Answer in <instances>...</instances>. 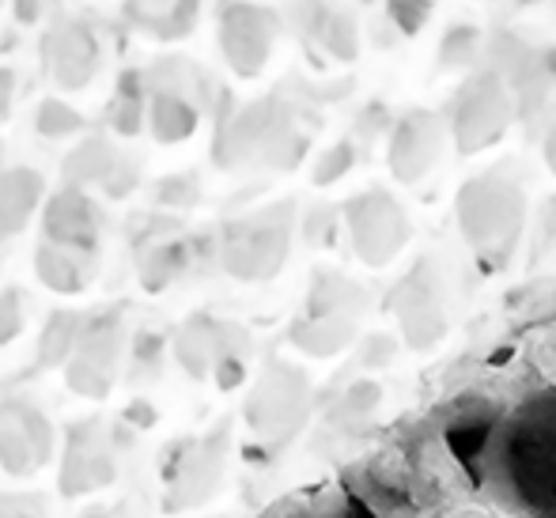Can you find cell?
I'll return each instance as SVG.
<instances>
[{"label":"cell","instance_id":"21","mask_svg":"<svg viewBox=\"0 0 556 518\" xmlns=\"http://www.w3.org/2000/svg\"><path fill=\"white\" fill-rule=\"evenodd\" d=\"M91 518H103V515H91Z\"/></svg>","mask_w":556,"mask_h":518},{"label":"cell","instance_id":"2","mask_svg":"<svg viewBox=\"0 0 556 518\" xmlns=\"http://www.w3.org/2000/svg\"><path fill=\"white\" fill-rule=\"evenodd\" d=\"M511 84L496 68H484L469 84H462L451 114L454 140H458L462 152H481V148L496 144L511 125Z\"/></svg>","mask_w":556,"mask_h":518},{"label":"cell","instance_id":"10","mask_svg":"<svg viewBox=\"0 0 556 518\" xmlns=\"http://www.w3.org/2000/svg\"><path fill=\"white\" fill-rule=\"evenodd\" d=\"M318 38H323L326 50H330L333 58L352 61L359 53V30H356V20H352L349 12H330V15H326L323 27H318Z\"/></svg>","mask_w":556,"mask_h":518},{"label":"cell","instance_id":"8","mask_svg":"<svg viewBox=\"0 0 556 518\" xmlns=\"http://www.w3.org/2000/svg\"><path fill=\"white\" fill-rule=\"evenodd\" d=\"M46 227H50V239L61 242V247H76L88 250L96 242V212H91L88 201L80 193H65L50 205V216H46Z\"/></svg>","mask_w":556,"mask_h":518},{"label":"cell","instance_id":"6","mask_svg":"<svg viewBox=\"0 0 556 518\" xmlns=\"http://www.w3.org/2000/svg\"><path fill=\"white\" fill-rule=\"evenodd\" d=\"M273 35H277V23H273L269 12L262 8H231L227 15V30H224V42L227 53H231V65L239 73H257L269 58V46Z\"/></svg>","mask_w":556,"mask_h":518},{"label":"cell","instance_id":"9","mask_svg":"<svg viewBox=\"0 0 556 518\" xmlns=\"http://www.w3.org/2000/svg\"><path fill=\"white\" fill-rule=\"evenodd\" d=\"M38 182L30 175H8L0 178V235L15 231L23 224V216L35 205Z\"/></svg>","mask_w":556,"mask_h":518},{"label":"cell","instance_id":"19","mask_svg":"<svg viewBox=\"0 0 556 518\" xmlns=\"http://www.w3.org/2000/svg\"><path fill=\"white\" fill-rule=\"evenodd\" d=\"M538 65H542V76L549 84H556V50H545L542 58H538Z\"/></svg>","mask_w":556,"mask_h":518},{"label":"cell","instance_id":"12","mask_svg":"<svg viewBox=\"0 0 556 518\" xmlns=\"http://www.w3.org/2000/svg\"><path fill=\"white\" fill-rule=\"evenodd\" d=\"M38 273H42L46 285L58 288V292H76L80 280H84L80 265H76L68 254H58V250H42V257H38Z\"/></svg>","mask_w":556,"mask_h":518},{"label":"cell","instance_id":"5","mask_svg":"<svg viewBox=\"0 0 556 518\" xmlns=\"http://www.w3.org/2000/svg\"><path fill=\"white\" fill-rule=\"evenodd\" d=\"M352 224H356V242L367 262H387L405 242V219L397 216L394 201L387 193H367L352 205Z\"/></svg>","mask_w":556,"mask_h":518},{"label":"cell","instance_id":"7","mask_svg":"<svg viewBox=\"0 0 556 518\" xmlns=\"http://www.w3.org/2000/svg\"><path fill=\"white\" fill-rule=\"evenodd\" d=\"M111 481H114V462L106 454L103 439H96V428H76L65 454V469H61V492L65 496H80V492L103 489Z\"/></svg>","mask_w":556,"mask_h":518},{"label":"cell","instance_id":"11","mask_svg":"<svg viewBox=\"0 0 556 518\" xmlns=\"http://www.w3.org/2000/svg\"><path fill=\"white\" fill-rule=\"evenodd\" d=\"M481 53V30L462 23V27H451L440 42V65L443 68H466L473 65V58Z\"/></svg>","mask_w":556,"mask_h":518},{"label":"cell","instance_id":"13","mask_svg":"<svg viewBox=\"0 0 556 518\" xmlns=\"http://www.w3.org/2000/svg\"><path fill=\"white\" fill-rule=\"evenodd\" d=\"M387 15L405 38H413L432 20V0H387Z\"/></svg>","mask_w":556,"mask_h":518},{"label":"cell","instance_id":"17","mask_svg":"<svg viewBox=\"0 0 556 518\" xmlns=\"http://www.w3.org/2000/svg\"><path fill=\"white\" fill-rule=\"evenodd\" d=\"M349 163H352V148H349V144L333 148V152L326 155L323 170H318V182H330V178H337L341 170H349Z\"/></svg>","mask_w":556,"mask_h":518},{"label":"cell","instance_id":"4","mask_svg":"<svg viewBox=\"0 0 556 518\" xmlns=\"http://www.w3.org/2000/svg\"><path fill=\"white\" fill-rule=\"evenodd\" d=\"M435 152H440V125H435L432 114L425 110H413L390 132V167H394L397 178L413 182L420 178L428 167L435 163Z\"/></svg>","mask_w":556,"mask_h":518},{"label":"cell","instance_id":"14","mask_svg":"<svg viewBox=\"0 0 556 518\" xmlns=\"http://www.w3.org/2000/svg\"><path fill=\"white\" fill-rule=\"evenodd\" d=\"M73 337H76V326L68 321V314H58V321L50 326V333H46V344H42V359H46V364H58V359L68 352V344H73Z\"/></svg>","mask_w":556,"mask_h":518},{"label":"cell","instance_id":"18","mask_svg":"<svg viewBox=\"0 0 556 518\" xmlns=\"http://www.w3.org/2000/svg\"><path fill=\"white\" fill-rule=\"evenodd\" d=\"M0 518H38V511L12 496H0Z\"/></svg>","mask_w":556,"mask_h":518},{"label":"cell","instance_id":"20","mask_svg":"<svg viewBox=\"0 0 556 518\" xmlns=\"http://www.w3.org/2000/svg\"><path fill=\"white\" fill-rule=\"evenodd\" d=\"M545 160H549V167L556 170V125L549 129V137H545Z\"/></svg>","mask_w":556,"mask_h":518},{"label":"cell","instance_id":"15","mask_svg":"<svg viewBox=\"0 0 556 518\" xmlns=\"http://www.w3.org/2000/svg\"><path fill=\"white\" fill-rule=\"evenodd\" d=\"M318 518H375V515L359 496H352V492H337L333 504L326 507V511H318Z\"/></svg>","mask_w":556,"mask_h":518},{"label":"cell","instance_id":"3","mask_svg":"<svg viewBox=\"0 0 556 518\" xmlns=\"http://www.w3.org/2000/svg\"><path fill=\"white\" fill-rule=\"evenodd\" d=\"M46 458H50V431L42 416L30 413L27 405H4L0 409V466L23 477L35 473Z\"/></svg>","mask_w":556,"mask_h":518},{"label":"cell","instance_id":"16","mask_svg":"<svg viewBox=\"0 0 556 518\" xmlns=\"http://www.w3.org/2000/svg\"><path fill=\"white\" fill-rule=\"evenodd\" d=\"M20 333V307H15V295L8 292L0 300V341H12Z\"/></svg>","mask_w":556,"mask_h":518},{"label":"cell","instance_id":"1","mask_svg":"<svg viewBox=\"0 0 556 518\" xmlns=\"http://www.w3.org/2000/svg\"><path fill=\"white\" fill-rule=\"evenodd\" d=\"M466 481L511 518H556V390L511 409L466 413L446 428Z\"/></svg>","mask_w":556,"mask_h":518}]
</instances>
